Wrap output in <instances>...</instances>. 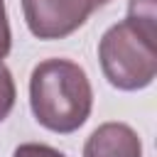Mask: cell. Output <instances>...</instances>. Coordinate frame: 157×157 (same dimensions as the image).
I'll return each instance as SVG.
<instances>
[{"mask_svg":"<svg viewBox=\"0 0 157 157\" xmlns=\"http://www.w3.org/2000/svg\"><path fill=\"white\" fill-rule=\"evenodd\" d=\"M29 108L49 132H76L93 108V88L83 66L71 59L39 61L29 76Z\"/></svg>","mask_w":157,"mask_h":157,"instance_id":"obj_1","label":"cell"},{"mask_svg":"<svg viewBox=\"0 0 157 157\" xmlns=\"http://www.w3.org/2000/svg\"><path fill=\"white\" fill-rule=\"evenodd\" d=\"M98 61L113 88L142 91L157 76V37L123 20L103 32Z\"/></svg>","mask_w":157,"mask_h":157,"instance_id":"obj_2","label":"cell"},{"mask_svg":"<svg viewBox=\"0 0 157 157\" xmlns=\"http://www.w3.org/2000/svg\"><path fill=\"white\" fill-rule=\"evenodd\" d=\"M27 29L37 39H64L81 29L93 12L91 0H20Z\"/></svg>","mask_w":157,"mask_h":157,"instance_id":"obj_3","label":"cell"},{"mask_svg":"<svg viewBox=\"0 0 157 157\" xmlns=\"http://www.w3.org/2000/svg\"><path fill=\"white\" fill-rule=\"evenodd\" d=\"M83 157H142V140L128 123H103L88 135Z\"/></svg>","mask_w":157,"mask_h":157,"instance_id":"obj_4","label":"cell"},{"mask_svg":"<svg viewBox=\"0 0 157 157\" xmlns=\"http://www.w3.org/2000/svg\"><path fill=\"white\" fill-rule=\"evenodd\" d=\"M137 29L157 37V0H128V17Z\"/></svg>","mask_w":157,"mask_h":157,"instance_id":"obj_5","label":"cell"},{"mask_svg":"<svg viewBox=\"0 0 157 157\" xmlns=\"http://www.w3.org/2000/svg\"><path fill=\"white\" fill-rule=\"evenodd\" d=\"M15 98H17V88H15L12 71L0 61V123L12 113V108H15Z\"/></svg>","mask_w":157,"mask_h":157,"instance_id":"obj_6","label":"cell"},{"mask_svg":"<svg viewBox=\"0 0 157 157\" xmlns=\"http://www.w3.org/2000/svg\"><path fill=\"white\" fill-rule=\"evenodd\" d=\"M12 157H66V155L44 142H22L15 147Z\"/></svg>","mask_w":157,"mask_h":157,"instance_id":"obj_7","label":"cell"},{"mask_svg":"<svg viewBox=\"0 0 157 157\" xmlns=\"http://www.w3.org/2000/svg\"><path fill=\"white\" fill-rule=\"evenodd\" d=\"M10 47H12V32H10V22H7L5 0H0V61L10 54Z\"/></svg>","mask_w":157,"mask_h":157,"instance_id":"obj_8","label":"cell"},{"mask_svg":"<svg viewBox=\"0 0 157 157\" xmlns=\"http://www.w3.org/2000/svg\"><path fill=\"white\" fill-rule=\"evenodd\" d=\"M108 2H110V0H91L93 10H96V7H103V5H108Z\"/></svg>","mask_w":157,"mask_h":157,"instance_id":"obj_9","label":"cell"}]
</instances>
